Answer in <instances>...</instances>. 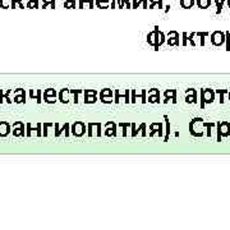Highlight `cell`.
<instances>
[{"label": "cell", "instance_id": "cell-4", "mask_svg": "<svg viewBox=\"0 0 230 230\" xmlns=\"http://www.w3.org/2000/svg\"><path fill=\"white\" fill-rule=\"evenodd\" d=\"M40 129H41V124H38L37 125V136H41V130Z\"/></svg>", "mask_w": 230, "mask_h": 230}, {"label": "cell", "instance_id": "cell-2", "mask_svg": "<svg viewBox=\"0 0 230 230\" xmlns=\"http://www.w3.org/2000/svg\"><path fill=\"white\" fill-rule=\"evenodd\" d=\"M36 100H37V102H38V104L41 102V91H40V90H37V96H36Z\"/></svg>", "mask_w": 230, "mask_h": 230}, {"label": "cell", "instance_id": "cell-1", "mask_svg": "<svg viewBox=\"0 0 230 230\" xmlns=\"http://www.w3.org/2000/svg\"><path fill=\"white\" fill-rule=\"evenodd\" d=\"M10 132V127L7 122H2L0 123V137H7Z\"/></svg>", "mask_w": 230, "mask_h": 230}, {"label": "cell", "instance_id": "cell-3", "mask_svg": "<svg viewBox=\"0 0 230 230\" xmlns=\"http://www.w3.org/2000/svg\"><path fill=\"white\" fill-rule=\"evenodd\" d=\"M3 99H4V93H3V90H0V104L3 102Z\"/></svg>", "mask_w": 230, "mask_h": 230}]
</instances>
